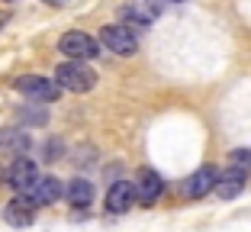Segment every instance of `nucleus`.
I'll return each instance as SVG.
<instances>
[{
    "label": "nucleus",
    "mask_w": 251,
    "mask_h": 232,
    "mask_svg": "<svg viewBox=\"0 0 251 232\" xmlns=\"http://www.w3.org/2000/svg\"><path fill=\"white\" fill-rule=\"evenodd\" d=\"M55 81H58L61 90H71V94H87V90H94L97 84V71L87 65V61H61L58 68H55Z\"/></svg>",
    "instance_id": "nucleus-1"
},
{
    "label": "nucleus",
    "mask_w": 251,
    "mask_h": 232,
    "mask_svg": "<svg viewBox=\"0 0 251 232\" xmlns=\"http://www.w3.org/2000/svg\"><path fill=\"white\" fill-rule=\"evenodd\" d=\"M100 45L113 55H123V58H132L139 52V39H135V29L123 26V23H113V26H103L100 29Z\"/></svg>",
    "instance_id": "nucleus-2"
},
{
    "label": "nucleus",
    "mask_w": 251,
    "mask_h": 232,
    "mask_svg": "<svg viewBox=\"0 0 251 232\" xmlns=\"http://www.w3.org/2000/svg\"><path fill=\"white\" fill-rule=\"evenodd\" d=\"M58 52L65 55V58H74V61H90V58L100 55V42H97L94 36H87V32H81V29H71L58 39Z\"/></svg>",
    "instance_id": "nucleus-3"
},
{
    "label": "nucleus",
    "mask_w": 251,
    "mask_h": 232,
    "mask_svg": "<svg viewBox=\"0 0 251 232\" xmlns=\"http://www.w3.org/2000/svg\"><path fill=\"white\" fill-rule=\"evenodd\" d=\"M13 87L20 90V94H26V97L39 100V103H55L61 94L58 81L55 77H42V75H23L13 81Z\"/></svg>",
    "instance_id": "nucleus-4"
},
{
    "label": "nucleus",
    "mask_w": 251,
    "mask_h": 232,
    "mask_svg": "<svg viewBox=\"0 0 251 232\" xmlns=\"http://www.w3.org/2000/svg\"><path fill=\"white\" fill-rule=\"evenodd\" d=\"M119 13H123L129 29H145V26H151L161 16V7H158L155 0H126Z\"/></svg>",
    "instance_id": "nucleus-5"
},
{
    "label": "nucleus",
    "mask_w": 251,
    "mask_h": 232,
    "mask_svg": "<svg viewBox=\"0 0 251 232\" xmlns=\"http://www.w3.org/2000/svg\"><path fill=\"white\" fill-rule=\"evenodd\" d=\"M36 178H39V171H36V161H32V158H26V155L13 158V165H10V171H7V184L16 194H26V190L36 184Z\"/></svg>",
    "instance_id": "nucleus-6"
},
{
    "label": "nucleus",
    "mask_w": 251,
    "mask_h": 232,
    "mask_svg": "<svg viewBox=\"0 0 251 232\" xmlns=\"http://www.w3.org/2000/svg\"><path fill=\"white\" fill-rule=\"evenodd\" d=\"M216 180H219V171H216L213 165H203V168H197V171L187 178L184 194L190 197V200H203L206 194H213V190H216Z\"/></svg>",
    "instance_id": "nucleus-7"
},
{
    "label": "nucleus",
    "mask_w": 251,
    "mask_h": 232,
    "mask_svg": "<svg viewBox=\"0 0 251 232\" xmlns=\"http://www.w3.org/2000/svg\"><path fill=\"white\" fill-rule=\"evenodd\" d=\"M164 194V180L158 171H151V168H142L139 171V180H135V200L142 203V206H151V203H158V197Z\"/></svg>",
    "instance_id": "nucleus-8"
},
{
    "label": "nucleus",
    "mask_w": 251,
    "mask_h": 232,
    "mask_svg": "<svg viewBox=\"0 0 251 232\" xmlns=\"http://www.w3.org/2000/svg\"><path fill=\"white\" fill-rule=\"evenodd\" d=\"M132 203H135V180H113L106 190V210L119 216V213L132 210Z\"/></svg>",
    "instance_id": "nucleus-9"
},
{
    "label": "nucleus",
    "mask_w": 251,
    "mask_h": 232,
    "mask_svg": "<svg viewBox=\"0 0 251 232\" xmlns=\"http://www.w3.org/2000/svg\"><path fill=\"white\" fill-rule=\"evenodd\" d=\"M3 219H7L13 229H23V226H29L32 219H36V203H32L26 194H16L13 200L7 203V210H3Z\"/></svg>",
    "instance_id": "nucleus-10"
},
{
    "label": "nucleus",
    "mask_w": 251,
    "mask_h": 232,
    "mask_svg": "<svg viewBox=\"0 0 251 232\" xmlns=\"http://www.w3.org/2000/svg\"><path fill=\"white\" fill-rule=\"evenodd\" d=\"M61 194H65V190H61V180L55 178V174L36 178V184H32L29 190H26V197H29V200L36 203V206H49V203H55Z\"/></svg>",
    "instance_id": "nucleus-11"
},
{
    "label": "nucleus",
    "mask_w": 251,
    "mask_h": 232,
    "mask_svg": "<svg viewBox=\"0 0 251 232\" xmlns=\"http://www.w3.org/2000/svg\"><path fill=\"white\" fill-rule=\"evenodd\" d=\"M29 145H32L29 132H23V129H0V155L20 158L29 152Z\"/></svg>",
    "instance_id": "nucleus-12"
},
{
    "label": "nucleus",
    "mask_w": 251,
    "mask_h": 232,
    "mask_svg": "<svg viewBox=\"0 0 251 232\" xmlns=\"http://www.w3.org/2000/svg\"><path fill=\"white\" fill-rule=\"evenodd\" d=\"M245 180H248V174L238 171V168H229L226 174H219V180H216V194H219V200H232V197H238L245 190Z\"/></svg>",
    "instance_id": "nucleus-13"
},
{
    "label": "nucleus",
    "mask_w": 251,
    "mask_h": 232,
    "mask_svg": "<svg viewBox=\"0 0 251 232\" xmlns=\"http://www.w3.org/2000/svg\"><path fill=\"white\" fill-rule=\"evenodd\" d=\"M68 203H71L74 210L90 206V203H94V184H90L87 178H74L71 184H68Z\"/></svg>",
    "instance_id": "nucleus-14"
},
{
    "label": "nucleus",
    "mask_w": 251,
    "mask_h": 232,
    "mask_svg": "<svg viewBox=\"0 0 251 232\" xmlns=\"http://www.w3.org/2000/svg\"><path fill=\"white\" fill-rule=\"evenodd\" d=\"M229 168H238V171L248 174V171H251V152H248V149H235V152L229 155Z\"/></svg>",
    "instance_id": "nucleus-15"
},
{
    "label": "nucleus",
    "mask_w": 251,
    "mask_h": 232,
    "mask_svg": "<svg viewBox=\"0 0 251 232\" xmlns=\"http://www.w3.org/2000/svg\"><path fill=\"white\" fill-rule=\"evenodd\" d=\"M61 155H65V145H61V139H49V142L42 145V161H58Z\"/></svg>",
    "instance_id": "nucleus-16"
},
{
    "label": "nucleus",
    "mask_w": 251,
    "mask_h": 232,
    "mask_svg": "<svg viewBox=\"0 0 251 232\" xmlns=\"http://www.w3.org/2000/svg\"><path fill=\"white\" fill-rule=\"evenodd\" d=\"M16 116L23 120V129H26V123H32V126H42V123H49V113H45V110H20Z\"/></svg>",
    "instance_id": "nucleus-17"
},
{
    "label": "nucleus",
    "mask_w": 251,
    "mask_h": 232,
    "mask_svg": "<svg viewBox=\"0 0 251 232\" xmlns=\"http://www.w3.org/2000/svg\"><path fill=\"white\" fill-rule=\"evenodd\" d=\"M42 3H55V7H58V3H68V0H42Z\"/></svg>",
    "instance_id": "nucleus-18"
},
{
    "label": "nucleus",
    "mask_w": 251,
    "mask_h": 232,
    "mask_svg": "<svg viewBox=\"0 0 251 232\" xmlns=\"http://www.w3.org/2000/svg\"><path fill=\"white\" fill-rule=\"evenodd\" d=\"M3 180H7V171H3V168H0V184H3Z\"/></svg>",
    "instance_id": "nucleus-19"
},
{
    "label": "nucleus",
    "mask_w": 251,
    "mask_h": 232,
    "mask_svg": "<svg viewBox=\"0 0 251 232\" xmlns=\"http://www.w3.org/2000/svg\"><path fill=\"white\" fill-rule=\"evenodd\" d=\"M174 3H184V0H174Z\"/></svg>",
    "instance_id": "nucleus-20"
}]
</instances>
